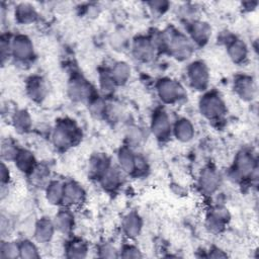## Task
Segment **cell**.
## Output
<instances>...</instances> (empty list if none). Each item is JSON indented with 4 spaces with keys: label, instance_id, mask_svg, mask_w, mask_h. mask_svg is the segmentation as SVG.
<instances>
[{
    "label": "cell",
    "instance_id": "obj_29",
    "mask_svg": "<svg viewBox=\"0 0 259 259\" xmlns=\"http://www.w3.org/2000/svg\"><path fill=\"white\" fill-rule=\"evenodd\" d=\"M9 179V171L8 169L6 168V166L4 165V163H2V165H1V181L2 183L8 181Z\"/></svg>",
    "mask_w": 259,
    "mask_h": 259
},
{
    "label": "cell",
    "instance_id": "obj_23",
    "mask_svg": "<svg viewBox=\"0 0 259 259\" xmlns=\"http://www.w3.org/2000/svg\"><path fill=\"white\" fill-rule=\"evenodd\" d=\"M153 47L147 40H139L135 45L136 55L139 58H147L150 57Z\"/></svg>",
    "mask_w": 259,
    "mask_h": 259
},
{
    "label": "cell",
    "instance_id": "obj_20",
    "mask_svg": "<svg viewBox=\"0 0 259 259\" xmlns=\"http://www.w3.org/2000/svg\"><path fill=\"white\" fill-rule=\"evenodd\" d=\"M72 216L70 215L67 211H63V213H59L58 216H56L55 220V227L60 230L61 232H68L71 229L72 226Z\"/></svg>",
    "mask_w": 259,
    "mask_h": 259
},
{
    "label": "cell",
    "instance_id": "obj_6",
    "mask_svg": "<svg viewBox=\"0 0 259 259\" xmlns=\"http://www.w3.org/2000/svg\"><path fill=\"white\" fill-rule=\"evenodd\" d=\"M82 188L75 183H68L64 185L63 190V202L67 205L80 204L83 198Z\"/></svg>",
    "mask_w": 259,
    "mask_h": 259
},
{
    "label": "cell",
    "instance_id": "obj_24",
    "mask_svg": "<svg viewBox=\"0 0 259 259\" xmlns=\"http://www.w3.org/2000/svg\"><path fill=\"white\" fill-rule=\"evenodd\" d=\"M33 82L29 85V91L31 92L32 99H43L44 98V92H45V86L41 79H33Z\"/></svg>",
    "mask_w": 259,
    "mask_h": 259
},
{
    "label": "cell",
    "instance_id": "obj_3",
    "mask_svg": "<svg viewBox=\"0 0 259 259\" xmlns=\"http://www.w3.org/2000/svg\"><path fill=\"white\" fill-rule=\"evenodd\" d=\"M158 91L164 102L173 103L180 99L182 88L172 80H163L158 87Z\"/></svg>",
    "mask_w": 259,
    "mask_h": 259
},
{
    "label": "cell",
    "instance_id": "obj_9",
    "mask_svg": "<svg viewBox=\"0 0 259 259\" xmlns=\"http://www.w3.org/2000/svg\"><path fill=\"white\" fill-rule=\"evenodd\" d=\"M171 41V50L177 58H187L191 54L190 44L184 37L175 36Z\"/></svg>",
    "mask_w": 259,
    "mask_h": 259
},
{
    "label": "cell",
    "instance_id": "obj_7",
    "mask_svg": "<svg viewBox=\"0 0 259 259\" xmlns=\"http://www.w3.org/2000/svg\"><path fill=\"white\" fill-rule=\"evenodd\" d=\"M153 133L160 138H164L170 130V124L167 115L164 112H160L155 115L153 125H152Z\"/></svg>",
    "mask_w": 259,
    "mask_h": 259
},
{
    "label": "cell",
    "instance_id": "obj_10",
    "mask_svg": "<svg viewBox=\"0 0 259 259\" xmlns=\"http://www.w3.org/2000/svg\"><path fill=\"white\" fill-rule=\"evenodd\" d=\"M53 224L48 220H41L37 224L36 237L39 241H49L53 235Z\"/></svg>",
    "mask_w": 259,
    "mask_h": 259
},
{
    "label": "cell",
    "instance_id": "obj_5",
    "mask_svg": "<svg viewBox=\"0 0 259 259\" xmlns=\"http://www.w3.org/2000/svg\"><path fill=\"white\" fill-rule=\"evenodd\" d=\"M188 74H190V78L191 81L193 83V85L197 88H205V86L207 83V70L206 68V66L201 63V62H197L194 63L190 70H188Z\"/></svg>",
    "mask_w": 259,
    "mask_h": 259
},
{
    "label": "cell",
    "instance_id": "obj_25",
    "mask_svg": "<svg viewBox=\"0 0 259 259\" xmlns=\"http://www.w3.org/2000/svg\"><path fill=\"white\" fill-rule=\"evenodd\" d=\"M237 90L241 94L242 99H252L253 86L250 79H241L237 83Z\"/></svg>",
    "mask_w": 259,
    "mask_h": 259
},
{
    "label": "cell",
    "instance_id": "obj_15",
    "mask_svg": "<svg viewBox=\"0 0 259 259\" xmlns=\"http://www.w3.org/2000/svg\"><path fill=\"white\" fill-rule=\"evenodd\" d=\"M210 30L207 26V23L204 22H196L194 23V26L192 28V36L193 39L196 40L198 43H204L207 42L208 39Z\"/></svg>",
    "mask_w": 259,
    "mask_h": 259
},
{
    "label": "cell",
    "instance_id": "obj_1",
    "mask_svg": "<svg viewBox=\"0 0 259 259\" xmlns=\"http://www.w3.org/2000/svg\"><path fill=\"white\" fill-rule=\"evenodd\" d=\"M77 129L71 123H62L56 128L54 133V142L59 147H68L74 143Z\"/></svg>",
    "mask_w": 259,
    "mask_h": 259
},
{
    "label": "cell",
    "instance_id": "obj_8",
    "mask_svg": "<svg viewBox=\"0 0 259 259\" xmlns=\"http://www.w3.org/2000/svg\"><path fill=\"white\" fill-rule=\"evenodd\" d=\"M69 91L71 93L72 99L79 101L86 99L90 93L89 85L85 82V80H82L80 78L72 80L71 84L69 86Z\"/></svg>",
    "mask_w": 259,
    "mask_h": 259
},
{
    "label": "cell",
    "instance_id": "obj_22",
    "mask_svg": "<svg viewBox=\"0 0 259 259\" xmlns=\"http://www.w3.org/2000/svg\"><path fill=\"white\" fill-rule=\"evenodd\" d=\"M13 121H14V126H15V128L18 131L25 132L31 126L30 115L25 110H20V111L16 112L15 115H14V120Z\"/></svg>",
    "mask_w": 259,
    "mask_h": 259
},
{
    "label": "cell",
    "instance_id": "obj_27",
    "mask_svg": "<svg viewBox=\"0 0 259 259\" xmlns=\"http://www.w3.org/2000/svg\"><path fill=\"white\" fill-rule=\"evenodd\" d=\"M19 253V247L10 242L2 243L1 245V257L3 258H12L16 257Z\"/></svg>",
    "mask_w": 259,
    "mask_h": 259
},
{
    "label": "cell",
    "instance_id": "obj_16",
    "mask_svg": "<svg viewBox=\"0 0 259 259\" xmlns=\"http://www.w3.org/2000/svg\"><path fill=\"white\" fill-rule=\"evenodd\" d=\"M130 75V69L125 63L116 64L112 70L111 77L115 83H124Z\"/></svg>",
    "mask_w": 259,
    "mask_h": 259
},
{
    "label": "cell",
    "instance_id": "obj_13",
    "mask_svg": "<svg viewBox=\"0 0 259 259\" xmlns=\"http://www.w3.org/2000/svg\"><path fill=\"white\" fill-rule=\"evenodd\" d=\"M15 161L17 164V167L21 171H30L31 169H34V156L32 153L28 151H20L17 153L15 157Z\"/></svg>",
    "mask_w": 259,
    "mask_h": 259
},
{
    "label": "cell",
    "instance_id": "obj_12",
    "mask_svg": "<svg viewBox=\"0 0 259 259\" xmlns=\"http://www.w3.org/2000/svg\"><path fill=\"white\" fill-rule=\"evenodd\" d=\"M219 183V177L217 173L213 170H205L202 178H201V185L204 188V191L211 193L216 190V187Z\"/></svg>",
    "mask_w": 259,
    "mask_h": 259
},
{
    "label": "cell",
    "instance_id": "obj_19",
    "mask_svg": "<svg viewBox=\"0 0 259 259\" xmlns=\"http://www.w3.org/2000/svg\"><path fill=\"white\" fill-rule=\"evenodd\" d=\"M63 190L64 186H62L59 182H53L48 187V192H47V198L51 204H58L60 201L63 200Z\"/></svg>",
    "mask_w": 259,
    "mask_h": 259
},
{
    "label": "cell",
    "instance_id": "obj_14",
    "mask_svg": "<svg viewBox=\"0 0 259 259\" xmlns=\"http://www.w3.org/2000/svg\"><path fill=\"white\" fill-rule=\"evenodd\" d=\"M175 135L181 141L191 140L194 135V128L187 120L179 121L175 126Z\"/></svg>",
    "mask_w": 259,
    "mask_h": 259
},
{
    "label": "cell",
    "instance_id": "obj_18",
    "mask_svg": "<svg viewBox=\"0 0 259 259\" xmlns=\"http://www.w3.org/2000/svg\"><path fill=\"white\" fill-rule=\"evenodd\" d=\"M229 54L231 56V58L235 61V62H239L242 59H244L246 57V47L245 45L240 42V41H236L234 42L229 48Z\"/></svg>",
    "mask_w": 259,
    "mask_h": 259
},
{
    "label": "cell",
    "instance_id": "obj_4",
    "mask_svg": "<svg viewBox=\"0 0 259 259\" xmlns=\"http://www.w3.org/2000/svg\"><path fill=\"white\" fill-rule=\"evenodd\" d=\"M33 44L25 36L16 37L11 44V51L19 59H29L33 55Z\"/></svg>",
    "mask_w": 259,
    "mask_h": 259
},
{
    "label": "cell",
    "instance_id": "obj_11",
    "mask_svg": "<svg viewBox=\"0 0 259 259\" xmlns=\"http://www.w3.org/2000/svg\"><path fill=\"white\" fill-rule=\"evenodd\" d=\"M15 16L21 23H30L36 19L37 13L33 6L27 3H22L15 10Z\"/></svg>",
    "mask_w": 259,
    "mask_h": 259
},
{
    "label": "cell",
    "instance_id": "obj_28",
    "mask_svg": "<svg viewBox=\"0 0 259 259\" xmlns=\"http://www.w3.org/2000/svg\"><path fill=\"white\" fill-rule=\"evenodd\" d=\"M68 252L70 257H83L86 253V246L82 242H74L70 245Z\"/></svg>",
    "mask_w": 259,
    "mask_h": 259
},
{
    "label": "cell",
    "instance_id": "obj_17",
    "mask_svg": "<svg viewBox=\"0 0 259 259\" xmlns=\"http://www.w3.org/2000/svg\"><path fill=\"white\" fill-rule=\"evenodd\" d=\"M124 229L129 234V236H136L141 229V222L138 216L129 215L124 222Z\"/></svg>",
    "mask_w": 259,
    "mask_h": 259
},
{
    "label": "cell",
    "instance_id": "obj_26",
    "mask_svg": "<svg viewBox=\"0 0 259 259\" xmlns=\"http://www.w3.org/2000/svg\"><path fill=\"white\" fill-rule=\"evenodd\" d=\"M37 248L36 246L29 241H25L22 242V244L19 246V254L22 257H26V258H35L38 257V253H37Z\"/></svg>",
    "mask_w": 259,
    "mask_h": 259
},
{
    "label": "cell",
    "instance_id": "obj_21",
    "mask_svg": "<svg viewBox=\"0 0 259 259\" xmlns=\"http://www.w3.org/2000/svg\"><path fill=\"white\" fill-rule=\"evenodd\" d=\"M119 160H120L121 166L123 167V169L125 171L132 172L134 170L136 158L133 157L132 153L129 150H127V149L122 150L120 153V156H119Z\"/></svg>",
    "mask_w": 259,
    "mask_h": 259
},
{
    "label": "cell",
    "instance_id": "obj_2",
    "mask_svg": "<svg viewBox=\"0 0 259 259\" xmlns=\"http://www.w3.org/2000/svg\"><path fill=\"white\" fill-rule=\"evenodd\" d=\"M223 105V103L217 96L209 94V96H207L204 98V100H202L201 109L206 116L209 117V119L210 117L214 119V117H217L220 114H222L224 109Z\"/></svg>",
    "mask_w": 259,
    "mask_h": 259
}]
</instances>
